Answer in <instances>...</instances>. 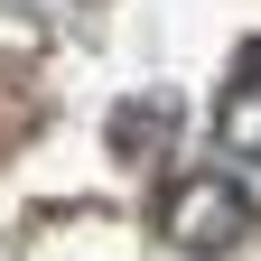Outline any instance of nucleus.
<instances>
[{
    "label": "nucleus",
    "instance_id": "f03ea898",
    "mask_svg": "<svg viewBox=\"0 0 261 261\" xmlns=\"http://www.w3.org/2000/svg\"><path fill=\"white\" fill-rule=\"evenodd\" d=\"M215 140L233 149V159H261V47L233 65V84H224V103H215Z\"/></svg>",
    "mask_w": 261,
    "mask_h": 261
},
{
    "label": "nucleus",
    "instance_id": "f257e3e1",
    "mask_svg": "<svg viewBox=\"0 0 261 261\" xmlns=\"http://www.w3.org/2000/svg\"><path fill=\"white\" fill-rule=\"evenodd\" d=\"M252 233V187L243 177H224V168H187L168 187V243L196 252V261H215V252H233Z\"/></svg>",
    "mask_w": 261,
    "mask_h": 261
}]
</instances>
